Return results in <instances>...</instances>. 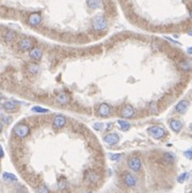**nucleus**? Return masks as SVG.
Segmentation results:
<instances>
[{"instance_id":"1","label":"nucleus","mask_w":192,"mask_h":193,"mask_svg":"<svg viewBox=\"0 0 192 193\" xmlns=\"http://www.w3.org/2000/svg\"><path fill=\"white\" fill-rule=\"evenodd\" d=\"M148 132L152 134V137H153V138L157 139V140L163 138V137L167 134L166 130H164L163 128H161L160 126H152V127H149Z\"/></svg>"},{"instance_id":"2","label":"nucleus","mask_w":192,"mask_h":193,"mask_svg":"<svg viewBox=\"0 0 192 193\" xmlns=\"http://www.w3.org/2000/svg\"><path fill=\"white\" fill-rule=\"evenodd\" d=\"M14 133L16 134L18 138H26L29 133V127L25 124H17L14 127Z\"/></svg>"},{"instance_id":"3","label":"nucleus","mask_w":192,"mask_h":193,"mask_svg":"<svg viewBox=\"0 0 192 193\" xmlns=\"http://www.w3.org/2000/svg\"><path fill=\"white\" fill-rule=\"evenodd\" d=\"M34 42L32 41L29 37H25V39H21L18 43V47L21 50L23 51H27V50H31L32 48H34Z\"/></svg>"},{"instance_id":"4","label":"nucleus","mask_w":192,"mask_h":193,"mask_svg":"<svg viewBox=\"0 0 192 193\" xmlns=\"http://www.w3.org/2000/svg\"><path fill=\"white\" fill-rule=\"evenodd\" d=\"M127 164H128L129 169H131L135 172H139L142 167L141 160H140L139 157H131L128 160V162H127Z\"/></svg>"},{"instance_id":"5","label":"nucleus","mask_w":192,"mask_h":193,"mask_svg":"<svg viewBox=\"0 0 192 193\" xmlns=\"http://www.w3.org/2000/svg\"><path fill=\"white\" fill-rule=\"evenodd\" d=\"M66 124V118L65 116L61 115V114H58V115L55 116L52 121V127L55 129H61L65 126Z\"/></svg>"},{"instance_id":"6","label":"nucleus","mask_w":192,"mask_h":193,"mask_svg":"<svg viewBox=\"0 0 192 193\" xmlns=\"http://www.w3.org/2000/svg\"><path fill=\"white\" fill-rule=\"evenodd\" d=\"M123 178V181L125 183V185L128 186V187H135L136 183H137V179H136V177L133 176L132 174H130V173H124L122 176Z\"/></svg>"},{"instance_id":"7","label":"nucleus","mask_w":192,"mask_h":193,"mask_svg":"<svg viewBox=\"0 0 192 193\" xmlns=\"http://www.w3.org/2000/svg\"><path fill=\"white\" fill-rule=\"evenodd\" d=\"M104 141L108 145H115L117 143H119L120 137L117 133H108L104 137Z\"/></svg>"},{"instance_id":"8","label":"nucleus","mask_w":192,"mask_h":193,"mask_svg":"<svg viewBox=\"0 0 192 193\" xmlns=\"http://www.w3.org/2000/svg\"><path fill=\"white\" fill-rule=\"evenodd\" d=\"M189 106H190V102H188V100H186V99H182V100H180L179 102H178L177 105H176V111L178 112V113H180V114H184V113H186L187 112V110H188V108Z\"/></svg>"},{"instance_id":"9","label":"nucleus","mask_w":192,"mask_h":193,"mask_svg":"<svg viewBox=\"0 0 192 193\" xmlns=\"http://www.w3.org/2000/svg\"><path fill=\"white\" fill-rule=\"evenodd\" d=\"M2 108H3L4 111L6 112H15L17 111V109H18V106H17L16 102H12V100H8V102H4L3 104H2Z\"/></svg>"},{"instance_id":"10","label":"nucleus","mask_w":192,"mask_h":193,"mask_svg":"<svg viewBox=\"0 0 192 193\" xmlns=\"http://www.w3.org/2000/svg\"><path fill=\"white\" fill-rule=\"evenodd\" d=\"M133 114H135V110H133V108L131 106H129V105L125 106L121 110V115L124 118H131L133 116Z\"/></svg>"},{"instance_id":"11","label":"nucleus","mask_w":192,"mask_h":193,"mask_svg":"<svg viewBox=\"0 0 192 193\" xmlns=\"http://www.w3.org/2000/svg\"><path fill=\"white\" fill-rule=\"evenodd\" d=\"M170 127L174 132H179L182 128V123L179 120L173 118V120L170 121Z\"/></svg>"},{"instance_id":"12","label":"nucleus","mask_w":192,"mask_h":193,"mask_svg":"<svg viewBox=\"0 0 192 193\" xmlns=\"http://www.w3.org/2000/svg\"><path fill=\"white\" fill-rule=\"evenodd\" d=\"M30 58L33 60H35V61H37V60H40L42 58V56H43V51L41 50V49L39 48V47H34V48H32L30 50Z\"/></svg>"},{"instance_id":"13","label":"nucleus","mask_w":192,"mask_h":193,"mask_svg":"<svg viewBox=\"0 0 192 193\" xmlns=\"http://www.w3.org/2000/svg\"><path fill=\"white\" fill-rule=\"evenodd\" d=\"M110 112L111 110L108 104H102L98 108V113H99L100 116H108L110 114Z\"/></svg>"},{"instance_id":"14","label":"nucleus","mask_w":192,"mask_h":193,"mask_svg":"<svg viewBox=\"0 0 192 193\" xmlns=\"http://www.w3.org/2000/svg\"><path fill=\"white\" fill-rule=\"evenodd\" d=\"M179 67H180V69L186 71H192V60L186 59V60H184V61H182L179 63Z\"/></svg>"},{"instance_id":"15","label":"nucleus","mask_w":192,"mask_h":193,"mask_svg":"<svg viewBox=\"0 0 192 193\" xmlns=\"http://www.w3.org/2000/svg\"><path fill=\"white\" fill-rule=\"evenodd\" d=\"M16 33L14 32L13 30H6V31H4V33H3V39H4V41H6V42H12V41H14L15 39H16Z\"/></svg>"},{"instance_id":"16","label":"nucleus","mask_w":192,"mask_h":193,"mask_svg":"<svg viewBox=\"0 0 192 193\" xmlns=\"http://www.w3.org/2000/svg\"><path fill=\"white\" fill-rule=\"evenodd\" d=\"M163 161L167 164H172V163L175 161V155L172 154V152H164L163 156H162Z\"/></svg>"},{"instance_id":"17","label":"nucleus","mask_w":192,"mask_h":193,"mask_svg":"<svg viewBox=\"0 0 192 193\" xmlns=\"http://www.w3.org/2000/svg\"><path fill=\"white\" fill-rule=\"evenodd\" d=\"M2 178H3V180L6 181V183H14V181L17 180L16 176H15L14 174H11V173H8V172H4L3 174H2Z\"/></svg>"},{"instance_id":"18","label":"nucleus","mask_w":192,"mask_h":193,"mask_svg":"<svg viewBox=\"0 0 192 193\" xmlns=\"http://www.w3.org/2000/svg\"><path fill=\"white\" fill-rule=\"evenodd\" d=\"M117 124H119L120 128L122 129L123 131H127V130L130 128V124L125 120H119L117 121Z\"/></svg>"},{"instance_id":"19","label":"nucleus","mask_w":192,"mask_h":193,"mask_svg":"<svg viewBox=\"0 0 192 193\" xmlns=\"http://www.w3.org/2000/svg\"><path fill=\"white\" fill-rule=\"evenodd\" d=\"M58 102H61V104H67L68 100H70V97H68L66 94H60L59 96L57 97Z\"/></svg>"},{"instance_id":"20","label":"nucleus","mask_w":192,"mask_h":193,"mask_svg":"<svg viewBox=\"0 0 192 193\" xmlns=\"http://www.w3.org/2000/svg\"><path fill=\"white\" fill-rule=\"evenodd\" d=\"M28 71H30L31 74H37L40 71V66L37 64L33 63V64H30L28 66Z\"/></svg>"},{"instance_id":"21","label":"nucleus","mask_w":192,"mask_h":193,"mask_svg":"<svg viewBox=\"0 0 192 193\" xmlns=\"http://www.w3.org/2000/svg\"><path fill=\"white\" fill-rule=\"evenodd\" d=\"M32 111L33 112H36V113H47V112H49L48 109H45V108H41V107H33L32 108Z\"/></svg>"},{"instance_id":"22","label":"nucleus","mask_w":192,"mask_h":193,"mask_svg":"<svg viewBox=\"0 0 192 193\" xmlns=\"http://www.w3.org/2000/svg\"><path fill=\"white\" fill-rule=\"evenodd\" d=\"M1 121L3 124H10V122H12V118L10 115H6V114H2L1 115Z\"/></svg>"},{"instance_id":"23","label":"nucleus","mask_w":192,"mask_h":193,"mask_svg":"<svg viewBox=\"0 0 192 193\" xmlns=\"http://www.w3.org/2000/svg\"><path fill=\"white\" fill-rule=\"evenodd\" d=\"M37 193H50V192H49V189L45 185H41L37 188Z\"/></svg>"},{"instance_id":"24","label":"nucleus","mask_w":192,"mask_h":193,"mask_svg":"<svg viewBox=\"0 0 192 193\" xmlns=\"http://www.w3.org/2000/svg\"><path fill=\"white\" fill-rule=\"evenodd\" d=\"M188 176H189V173H182L180 176H178V178H177L178 183H184V181L188 178Z\"/></svg>"},{"instance_id":"25","label":"nucleus","mask_w":192,"mask_h":193,"mask_svg":"<svg viewBox=\"0 0 192 193\" xmlns=\"http://www.w3.org/2000/svg\"><path fill=\"white\" fill-rule=\"evenodd\" d=\"M120 158H121V154H110V159L112 161L119 160Z\"/></svg>"},{"instance_id":"26","label":"nucleus","mask_w":192,"mask_h":193,"mask_svg":"<svg viewBox=\"0 0 192 193\" xmlns=\"http://www.w3.org/2000/svg\"><path fill=\"white\" fill-rule=\"evenodd\" d=\"M184 155H185V157L186 158H188V159H192V149H188V150H186V152H184Z\"/></svg>"},{"instance_id":"27","label":"nucleus","mask_w":192,"mask_h":193,"mask_svg":"<svg viewBox=\"0 0 192 193\" xmlns=\"http://www.w3.org/2000/svg\"><path fill=\"white\" fill-rule=\"evenodd\" d=\"M102 128V123H95V124H94V129L95 130H100Z\"/></svg>"},{"instance_id":"28","label":"nucleus","mask_w":192,"mask_h":193,"mask_svg":"<svg viewBox=\"0 0 192 193\" xmlns=\"http://www.w3.org/2000/svg\"><path fill=\"white\" fill-rule=\"evenodd\" d=\"M187 51H188L189 55H192V46H191V47H189V48L187 49Z\"/></svg>"},{"instance_id":"29","label":"nucleus","mask_w":192,"mask_h":193,"mask_svg":"<svg viewBox=\"0 0 192 193\" xmlns=\"http://www.w3.org/2000/svg\"><path fill=\"white\" fill-rule=\"evenodd\" d=\"M0 154H1V157H3L4 156V152H3V149H0Z\"/></svg>"},{"instance_id":"30","label":"nucleus","mask_w":192,"mask_h":193,"mask_svg":"<svg viewBox=\"0 0 192 193\" xmlns=\"http://www.w3.org/2000/svg\"><path fill=\"white\" fill-rule=\"evenodd\" d=\"M189 19L192 21V10L190 11V13H189Z\"/></svg>"},{"instance_id":"31","label":"nucleus","mask_w":192,"mask_h":193,"mask_svg":"<svg viewBox=\"0 0 192 193\" xmlns=\"http://www.w3.org/2000/svg\"><path fill=\"white\" fill-rule=\"evenodd\" d=\"M188 34H189V35H191V37H192V28L188 31Z\"/></svg>"},{"instance_id":"32","label":"nucleus","mask_w":192,"mask_h":193,"mask_svg":"<svg viewBox=\"0 0 192 193\" xmlns=\"http://www.w3.org/2000/svg\"><path fill=\"white\" fill-rule=\"evenodd\" d=\"M189 127H190V130H191V131H192V123H191V124H190V126H189Z\"/></svg>"},{"instance_id":"33","label":"nucleus","mask_w":192,"mask_h":193,"mask_svg":"<svg viewBox=\"0 0 192 193\" xmlns=\"http://www.w3.org/2000/svg\"><path fill=\"white\" fill-rule=\"evenodd\" d=\"M88 193H92V192H88Z\"/></svg>"}]
</instances>
